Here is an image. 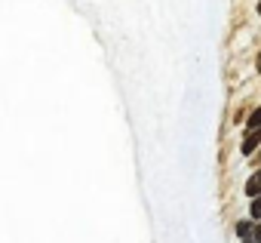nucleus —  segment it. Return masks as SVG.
Instances as JSON below:
<instances>
[{
  "instance_id": "obj_1",
  "label": "nucleus",
  "mask_w": 261,
  "mask_h": 243,
  "mask_svg": "<svg viewBox=\"0 0 261 243\" xmlns=\"http://www.w3.org/2000/svg\"><path fill=\"white\" fill-rule=\"evenodd\" d=\"M258 145H261V127H258V130H252V133L243 139V154H252Z\"/></svg>"
},
{
  "instance_id": "obj_2",
  "label": "nucleus",
  "mask_w": 261,
  "mask_h": 243,
  "mask_svg": "<svg viewBox=\"0 0 261 243\" xmlns=\"http://www.w3.org/2000/svg\"><path fill=\"white\" fill-rule=\"evenodd\" d=\"M246 194H249V197H258V194H261V169L246 182Z\"/></svg>"
},
{
  "instance_id": "obj_3",
  "label": "nucleus",
  "mask_w": 261,
  "mask_h": 243,
  "mask_svg": "<svg viewBox=\"0 0 261 243\" xmlns=\"http://www.w3.org/2000/svg\"><path fill=\"white\" fill-rule=\"evenodd\" d=\"M237 234H240V237H252V234H255L252 222H240V225H237Z\"/></svg>"
},
{
  "instance_id": "obj_4",
  "label": "nucleus",
  "mask_w": 261,
  "mask_h": 243,
  "mask_svg": "<svg viewBox=\"0 0 261 243\" xmlns=\"http://www.w3.org/2000/svg\"><path fill=\"white\" fill-rule=\"evenodd\" d=\"M258 127H261V108H255L249 114V130H258Z\"/></svg>"
},
{
  "instance_id": "obj_5",
  "label": "nucleus",
  "mask_w": 261,
  "mask_h": 243,
  "mask_svg": "<svg viewBox=\"0 0 261 243\" xmlns=\"http://www.w3.org/2000/svg\"><path fill=\"white\" fill-rule=\"evenodd\" d=\"M249 212H252V218H261V194L252 200V209H249Z\"/></svg>"
},
{
  "instance_id": "obj_6",
  "label": "nucleus",
  "mask_w": 261,
  "mask_h": 243,
  "mask_svg": "<svg viewBox=\"0 0 261 243\" xmlns=\"http://www.w3.org/2000/svg\"><path fill=\"white\" fill-rule=\"evenodd\" d=\"M252 237H255V240H258V243H261V225H258V228H255V234H252Z\"/></svg>"
},
{
  "instance_id": "obj_7",
  "label": "nucleus",
  "mask_w": 261,
  "mask_h": 243,
  "mask_svg": "<svg viewBox=\"0 0 261 243\" xmlns=\"http://www.w3.org/2000/svg\"><path fill=\"white\" fill-rule=\"evenodd\" d=\"M258 71H261V53H258Z\"/></svg>"
},
{
  "instance_id": "obj_8",
  "label": "nucleus",
  "mask_w": 261,
  "mask_h": 243,
  "mask_svg": "<svg viewBox=\"0 0 261 243\" xmlns=\"http://www.w3.org/2000/svg\"><path fill=\"white\" fill-rule=\"evenodd\" d=\"M258 16H261V4H258Z\"/></svg>"
}]
</instances>
